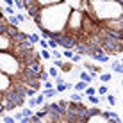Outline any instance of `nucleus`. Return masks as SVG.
Here are the masks:
<instances>
[{"mask_svg":"<svg viewBox=\"0 0 123 123\" xmlns=\"http://www.w3.org/2000/svg\"><path fill=\"white\" fill-rule=\"evenodd\" d=\"M73 7L66 2H59L54 6L43 7L36 16H34V22H36L37 31L41 32V36L50 39V37H59L68 27V18H70Z\"/></svg>","mask_w":123,"mask_h":123,"instance_id":"f257e3e1","label":"nucleus"},{"mask_svg":"<svg viewBox=\"0 0 123 123\" xmlns=\"http://www.w3.org/2000/svg\"><path fill=\"white\" fill-rule=\"evenodd\" d=\"M84 11L98 22L118 20L123 18V2L121 0H87Z\"/></svg>","mask_w":123,"mask_h":123,"instance_id":"f03ea898","label":"nucleus"},{"mask_svg":"<svg viewBox=\"0 0 123 123\" xmlns=\"http://www.w3.org/2000/svg\"><path fill=\"white\" fill-rule=\"evenodd\" d=\"M84 20H86V11L73 9L71 14H70V18H68V27H66L64 32L71 34V36L77 39V36L82 32V29H84Z\"/></svg>","mask_w":123,"mask_h":123,"instance_id":"7ed1b4c3","label":"nucleus"},{"mask_svg":"<svg viewBox=\"0 0 123 123\" xmlns=\"http://www.w3.org/2000/svg\"><path fill=\"white\" fill-rule=\"evenodd\" d=\"M84 121L86 123H111V118H109L105 109H100L98 105H93L89 109V112L86 114Z\"/></svg>","mask_w":123,"mask_h":123,"instance_id":"20e7f679","label":"nucleus"},{"mask_svg":"<svg viewBox=\"0 0 123 123\" xmlns=\"http://www.w3.org/2000/svg\"><path fill=\"white\" fill-rule=\"evenodd\" d=\"M14 45V37L7 31H0V50H11Z\"/></svg>","mask_w":123,"mask_h":123,"instance_id":"39448f33","label":"nucleus"},{"mask_svg":"<svg viewBox=\"0 0 123 123\" xmlns=\"http://www.w3.org/2000/svg\"><path fill=\"white\" fill-rule=\"evenodd\" d=\"M75 68H77V66H75V62L71 61V59H66V61H62V64L59 66V70H61L62 73H71Z\"/></svg>","mask_w":123,"mask_h":123,"instance_id":"423d86ee","label":"nucleus"},{"mask_svg":"<svg viewBox=\"0 0 123 123\" xmlns=\"http://www.w3.org/2000/svg\"><path fill=\"white\" fill-rule=\"evenodd\" d=\"M79 79H80V80H84V82H87V84H91L95 77H93L91 71H87L86 68H82V70H80V73H79Z\"/></svg>","mask_w":123,"mask_h":123,"instance_id":"0eeeda50","label":"nucleus"},{"mask_svg":"<svg viewBox=\"0 0 123 123\" xmlns=\"http://www.w3.org/2000/svg\"><path fill=\"white\" fill-rule=\"evenodd\" d=\"M59 2H64V0H36V4L39 7H48V6H54V4H59Z\"/></svg>","mask_w":123,"mask_h":123,"instance_id":"6e6552de","label":"nucleus"},{"mask_svg":"<svg viewBox=\"0 0 123 123\" xmlns=\"http://www.w3.org/2000/svg\"><path fill=\"white\" fill-rule=\"evenodd\" d=\"M111 70L114 71V73L123 75V62H121V61H114L112 64H111Z\"/></svg>","mask_w":123,"mask_h":123,"instance_id":"1a4fd4ad","label":"nucleus"},{"mask_svg":"<svg viewBox=\"0 0 123 123\" xmlns=\"http://www.w3.org/2000/svg\"><path fill=\"white\" fill-rule=\"evenodd\" d=\"M98 79H100V84H109L112 80V73H104V71H102L98 75Z\"/></svg>","mask_w":123,"mask_h":123,"instance_id":"9d476101","label":"nucleus"},{"mask_svg":"<svg viewBox=\"0 0 123 123\" xmlns=\"http://www.w3.org/2000/svg\"><path fill=\"white\" fill-rule=\"evenodd\" d=\"M87 86H89L87 82H84V80H80V79H79V82H77V84L73 86V89H75V91H80V93H84V91H86V87H87Z\"/></svg>","mask_w":123,"mask_h":123,"instance_id":"9b49d317","label":"nucleus"},{"mask_svg":"<svg viewBox=\"0 0 123 123\" xmlns=\"http://www.w3.org/2000/svg\"><path fill=\"white\" fill-rule=\"evenodd\" d=\"M59 71H61V70H59L55 64L48 68V73H50V77H52V79H59V77H61V75H59Z\"/></svg>","mask_w":123,"mask_h":123,"instance_id":"f8f14e48","label":"nucleus"},{"mask_svg":"<svg viewBox=\"0 0 123 123\" xmlns=\"http://www.w3.org/2000/svg\"><path fill=\"white\" fill-rule=\"evenodd\" d=\"M105 111H107V114H109V118H111V121H116V123H120V121H121V118L118 116V114L114 112V111H111V109H105Z\"/></svg>","mask_w":123,"mask_h":123,"instance_id":"ddd939ff","label":"nucleus"},{"mask_svg":"<svg viewBox=\"0 0 123 123\" xmlns=\"http://www.w3.org/2000/svg\"><path fill=\"white\" fill-rule=\"evenodd\" d=\"M39 34H41V32H39ZM39 34H37V32H31V34H29V39H31L34 45L39 43V41H41V36H39Z\"/></svg>","mask_w":123,"mask_h":123,"instance_id":"4468645a","label":"nucleus"},{"mask_svg":"<svg viewBox=\"0 0 123 123\" xmlns=\"http://www.w3.org/2000/svg\"><path fill=\"white\" fill-rule=\"evenodd\" d=\"M96 93H98V87H95V86H87V87H86V91H84V95L89 96V95H96Z\"/></svg>","mask_w":123,"mask_h":123,"instance_id":"2eb2a0df","label":"nucleus"},{"mask_svg":"<svg viewBox=\"0 0 123 123\" xmlns=\"http://www.w3.org/2000/svg\"><path fill=\"white\" fill-rule=\"evenodd\" d=\"M107 93H109L107 84H100V86H98V95H100V96H105Z\"/></svg>","mask_w":123,"mask_h":123,"instance_id":"dca6fc26","label":"nucleus"},{"mask_svg":"<svg viewBox=\"0 0 123 123\" xmlns=\"http://www.w3.org/2000/svg\"><path fill=\"white\" fill-rule=\"evenodd\" d=\"M105 100H107V104L109 105H111V107H114V105H116V96H114V95H109V93H107V95H105Z\"/></svg>","mask_w":123,"mask_h":123,"instance_id":"f3484780","label":"nucleus"},{"mask_svg":"<svg viewBox=\"0 0 123 123\" xmlns=\"http://www.w3.org/2000/svg\"><path fill=\"white\" fill-rule=\"evenodd\" d=\"M9 22L12 25H20V23H22V20L18 18V14H12V16H9Z\"/></svg>","mask_w":123,"mask_h":123,"instance_id":"a211bd4d","label":"nucleus"},{"mask_svg":"<svg viewBox=\"0 0 123 123\" xmlns=\"http://www.w3.org/2000/svg\"><path fill=\"white\" fill-rule=\"evenodd\" d=\"M71 61H73L75 64H77V62H80V61H82V54H77V52H75V55L71 57Z\"/></svg>","mask_w":123,"mask_h":123,"instance_id":"6ab92c4d","label":"nucleus"},{"mask_svg":"<svg viewBox=\"0 0 123 123\" xmlns=\"http://www.w3.org/2000/svg\"><path fill=\"white\" fill-rule=\"evenodd\" d=\"M4 4L6 6H14V0H4Z\"/></svg>","mask_w":123,"mask_h":123,"instance_id":"aec40b11","label":"nucleus"},{"mask_svg":"<svg viewBox=\"0 0 123 123\" xmlns=\"http://www.w3.org/2000/svg\"><path fill=\"white\" fill-rule=\"evenodd\" d=\"M121 86H123V79H121Z\"/></svg>","mask_w":123,"mask_h":123,"instance_id":"412c9836","label":"nucleus"},{"mask_svg":"<svg viewBox=\"0 0 123 123\" xmlns=\"http://www.w3.org/2000/svg\"><path fill=\"white\" fill-rule=\"evenodd\" d=\"M121 62H123V55H121Z\"/></svg>","mask_w":123,"mask_h":123,"instance_id":"4be33fe9","label":"nucleus"}]
</instances>
